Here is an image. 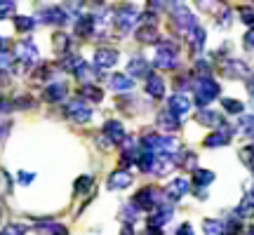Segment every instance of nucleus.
Listing matches in <instances>:
<instances>
[{
  "label": "nucleus",
  "mask_w": 254,
  "mask_h": 235,
  "mask_svg": "<svg viewBox=\"0 0 254 235\" xmlns=\"http://www.w3.org/2000/svg\"><path fill=\"white\" fill-rule=\"evenodd\" d=\"M219 92H221V87L209 73L207 75H198L195 82H193V94H195V104L198 106H209L219 97Z\"/></svg>",
  "instance_id": "obj_1"
},
{
  "label": "nucleus",
  "mask_w": 254,
  "mask_h": 235,
  "mask_svg": "<svg viewBox=\"0 0 254 235\" xmlns=\"http://www.w3.org/2000/svg\"><path fill=\"white\" fill-rule=\"evenodd\" d=\"M153 63L160 71H172V68H177V63H179V47L174 45V43H160Z\"/></svg>",
  "instance_id": "obj_2"
},
{
  "label": "nucleus",
  "mask_w": 254,
  "mask_h": 235,
  "mask_svg": "<svg viewBox=\"0 0 254 235\" xmlns=\"http://www.w3.org/2000/svg\"><path fill=\"white\" fill-rule=\"evenodd\" d=\"M172 24L179 28L182 33H189V31H193V28L198 26V19H195V14H193L189 7L174 5L172 7Z\"/></svg>",
  "instance_id": "obj_3"
},
{
  "label": "nucleus",
  "mask_w": 254,
  "mask_h": 235,
  "mask_svg": "<svg viewBox=\"0 0 254 235\" xmlns=\"http://www.w3.org/2000/svg\"><path fill=\"white\" fill-rule=\"evenodd\" d=\"M139 9H136V5H123V7L116 12V26H118V31L120 33H127L129 28L134 26L136 21H139Z\"/></svg>",
  "instance_id": "obj_4"
},
{
  "label": "nucleus",
  "mask_w": 254,
  "mask_h": 235,
  "mask_svg": "<svg viewBox=\"0 0 254 235\" xmlns=\"http://www.w3.org/2000/svg\"><path fill=\"white\" fill-rule=\"evenodd\" d=\"M221 73L226 78H238V80H247L250 78V66H247L243 59H236V57H228L221 63Z\"/></svg>",
  "instance_id": "obj_5"
},
{
  "label": "nucleus",
  "mask_w": 254,
  "mask_h": 235,
  "mask_svg": "<svg viewBox=\"0 0 254 235\" xmlns=\"http://www.w3.org/2000/svg\"><path fill=\"white\" fill-rule=\"evenodd\" d=\"M64 113L71 118V120H75V122H90V120H92V109L82 99L68 101V106H66V111H64Z\"/></svg>",
  "instance_id": "obj_6"
},
{
  "label": "nucleus",
  "mask_w": 254,
  "mask_h": 235,
  "mask_svg": "<svg viewBox=\"0 0 254 235\" xmlns=\"http://www.w3.org/2000/svg\"><path fill=\"white\" fill-rule=\"evenodd\" d=\"M158 200H160V195H158V190H155L153 186H144V188L134 195V202L141 209H146V212H153V209L160 205Z\"/></svg>",
  "instance_id": "obj_7"
},
{
  "label": "nucleus",
  "mask_w": 254,
  "mask_h": 235,
  "mask_svg": "<svg viewBox=\"0 0 254 235\" xmlns=\"http://www.w3.org/2000/svg\"><path fill=\"white\" fill-rule=\"evenodd\" d=\"M231 134H233V127L228 125H221V129H217V132H212V134L202 141L205 144V148H221V146H228L231 144Z\"/></svg>",
  "instance_id": "obj_8"
},
{
  "label": "nucleus",
  "mask_w": 254,
  "mask_h": 235,
  "mask_svg": "<svg viewBox=\"0 0 254 235\" xmlns=\"http://www.w3.org/2000/svg\"><path fill=\"white\" fill-rule=\"evenodd\" d=\"M38 19H40L43 24H57V26H64V24L68 21V12L62 9V7H47V9H40Z\"/></svg>",
  "instance_id": "obj_9"
},
{
  "label": "nucleus",
  "mask_w": 254,
  "mask_h": 235,
  "mask_svg": "<svg viewBox=\"0 0 254 235\" xmlns=\"http://www.w3.org/2000/svg\"><path fill=\"white\" fill-rule=\"evenodd\" d=\"M104 136L109 139V141H113V144H123L125 141V127H123V122L120 120H106L104 122Z\"/></svg>",
  "instance_id": "obj_10"
},
{
  "label": "nucleus",
  "mask_w": 254,
  "mask_h": 235,
  "mask_svg": "<svg viewBox=\"0 0 254 235\" xmlns=\"http://www.w3.org/2000/svg\"><path fill=\"white\" fill-rule=\"evenodd\" d=\"M14 52H17L19 61H24V63H36V61H38V57H40V55H38L36 43H33V40H28V38L19 43Z\"/></svg>",
  "instance_id": "obj_11"
},
{
  "label": "nucleus",
  "mask_w": 254,
  "mask_h": 235,
  "mask_svg": "<svg viewBox=\"0 0 254 235\" xmlns=\"http://www.w3.org/2000/svg\"><path fill=\"white\" fill-rule=\"evenodd\" d=\"M132 181H134V176L127 172V170H113L109 176V188L111 190H125L132 186Z\"/></svg>",
  "instance_id": "obj_12"
},
{
  "label": "nucleus",
  "mask_w": 254,
  "mask_h": 235,
  "mask_svg": "<svg viewBox=\"0 0 254 235\" xmlns=\"http://www.w3.org/2000/svg\"><path fill=\"white\" fill-rule=\"evenodd\" d=\"M116 63H118V52H116V50L99 47V50L94 52V66H97V68H111V66H116Z\"/></svg>",
  "instance_id": "obj_13"
},
{
  "label": "nucleus",
  "mask_w": 254,
  "mask_h": 235,
  "mask_svg": "<svg viewBox=\"0 0 254 235\" xmlns=\"http://www.w3.org/2000/svg\"><path fill=\"white\" fill-rule=\"evenodd\" d=\"M167 106H170V111H172L177 118H184L190 111V101L184 92H177V94H172V97L167 99Z\"/></svg>",
  "instance_id": "obj_14"
},
{
  "label": "nucleus",
  "mask_w": 254,
  "mask_h": 235,
  "mask_svg": "<svg viewBox=\"0 0 254 235\" xmlns=\"http://www.w3.org/2000/svg\"><path fill=\"white\" fill-rule=\"evenodd\" d=\"M151 73V66H148V61H146L144 57H132L129 59V63H127V75H132V78H146Z\"/></svg>",
  "instance_id": "obj_15"
},
{
  "label": "nucleus",
  "mask_w": 254,
  "mask_h": 235,
  "mask_svg": "<svg viewBox=\"0 0 254 235\" xmlns=\"http://www.w3.org/2000/svg\"><path fill=\"white\" fill-rule=\"evenodd\" d=\"M146 94L153 97V99H163L165 97V82L160 75H155V73L146 75Z\"/></svg>",
  "instance_id": "obj_16"
},
{
  "label": "nucleus",
  "mask_w": 254,
  "mask_h": 235,
  "mask_svg": "<svg viewBox=\"0 0 254 235\" xmlns=\"http://www.w3.org/2000/svg\"><path fill=\"white\" fill-rule=\"evenodd\" d=\"M66 92H68V85L66 82H50L45 87V94H43V99L50 101V104H57V101H62L66 97Z\"/></svg>",
  "instance_id": "obj_17"
},
{
  "label": "nucleus",
  "mask_w": 254,
  "mask_h": 235,
  "mask_svg": "<svg viewBox=\"0 0 254 235\" xmlns=\"http://www.w3.org/2000/svg\"><path fill=\"white\" fill-rule=\"evenodd\" d=\"M205 31L200 26H195L193 31H189V45H190V55L198 59L200 57V52H202V47H205Z\"/></svg>",
  "instance_id": "obj_18"
},
{
  "label": "nucleus",
  "mask_w": 254,
  "mask_h": 235,
  "mask_svg": "<svg viewBox=\"0 0 254 235\" xmlns=\"http://www.w3.org/2000/svg\"><path fill=\"white\" fill-rule=\"evenodd\" d=\"M158 125H160L163 132H177L179 125H182V118H177L172 111L167 109V111H163V113H158Z\"/></svg>",
  "instance_id": "obj_19"
},
{
  "label": "nucleus",
  "mask_w": 254,
  "mask_h": 235,
  "mask_svg": "<svg viewBox=\"0 0 254 235\" xmlns=\"http://www.w3.org/2000/svg\"><path fill=\"white\" fill-rule=\"evenodd\" d=\"M195 120H198L200 125H205V127H214V129L224 125V118L219 116L217 111H209V109L198 111V113H195Z\"/></svg>",
  "instance_id": "obj_20"
},
{
  "label": "nucleus",
  "mask_w": 254,
  "mask_h": 235,
  "mask_svg": "<svg viewBox=\"0 0 254 235\" xmlns=\"http://www.w3.org/2000/svg\"><path fill=\"white\" fill-rule=\"evenodd\" d=\"M136 40H139V43H146V45L160 43V31H158L155 24H144V26L136 31Z\"/></svg>",
  "instance_id": "obj_21"
},
{
  "label": "nucleus",
  "mask_w": 254,
  "mask_h": 235,
  "mask_svg": "<svg viewBox=\"0 0 254 235\" xmlns=\"http://www.w3.org/2000/svg\"><path fill=\"white\" fill-rule=\"evenodd\" d=\"M189 193V179H174L170 186H167V198L170 200H179Z\"/></svg>",
  "instance_id": "obj_22"
},
{
  "label": "nucleus",
  "mask_w": 254,
  "mask_h": 235,
  "mask_svg": "<svg viewBox=\"0 0 254 235\" xmlns=\"http://www.w3.org/2000/svg\"><path fill=\"white\" fill-rule=\"evenodd\" d=\"M236 214H238V219H250V217H254V193H247L245 198L238 202Z\"/></svg>",
  "instance_id": "obj_23"
},
{
  "label": "nucleus",
  "mask_w": 254,
  "mask_h": 235,
  "mask_svg": "<svg viewBox=\"0 0 254 235\" xmlns=\"http://www.w3.org/2000/svg\"><path fill=\"white\" fill-rule=\"evenodd\" d=\"M214 179H217V174L212 172V170H198V167H195V174H193L195 188H205V186H209Z\"/></svg>",
  "instance_id": "obj_24"
},
{
  "label": "nucleus",
  "mask_w": 254,
  "mask_h": 235,
  "mask_svg": "<svg viewBox=\"0 0 254 235\" xmlns=\"http://www.w3.org/2000/svg\"><path fill=\"white\" fill-rule=\"evenodd\" d=\"M111 87L118 90V92H129L132 87H134V80H132V75H123V73H118V75L111 78Z\"/></svg>",
  "instance_id": "obj_25"
},
{
  "label": "nucleus",
  "mask_w": 254,
  "mask_h": 235,
  "mask_svg": "<svg viewBox=\"0 0 254 235\" xmlns=\"http://www.w3.org/2000/svg\"><path fill=\"white\" fill-rule=\"evenodd\" d=\"M80 94H82V99H90V101H101L104 99V92H101L99 87H94L92 82H85V85H82Z\"/></svg>",
  "instance_id": "obj_26"
},
{
  "label": "nucleus",
  "mask_w": 254,
  "mask_h": 235,
  "mask_svg": "<svg viewBox=\"0 0 254 235\" xmlns=\"http://www.w3.org/2000/svg\"><path fill=\"white\" fill-rule=\"evenodd\" d=\"M221 109L231 113V116H243L245 113V106H243V101L238 99H221Z\"/></svg>",
  "instance_id": "obj_27"
},
{
  "label": "nucleus",
  "mask_w": 254,
  "mask_h": 235,
  "mask_svg": "<svg viewBox=\"0 0 254 235\" xmlns=\"http://www.w3.org/2000/svg\"><path fill=\"white\" fill-rule=\"evenodd\" d=\"M202 233L205 235H224V224L217 219H205L202 221Z\"/></svg>",
  "instance_id": "obj_28"
},
{
  "label": "nucleus",
  "mask_w": 254,
  "mask_h": 235,
  "mask_svg": "<svg viewBox=\"0 0 254 235\" xmlns=\"http://www.w3.org/2000/svg\"><path fill=\"white\" fill-rule=\"evenodd\" d=\"M238 127L243 134L254 136V116H238Z\"/></svg>",
  "instance_id": "obj_29"
},
{
  "label": "nucleus",
  "mask_w": 254,
  "mask_h": 235,
  "mask_svg": "<svg viewBox=\"0 0 254 235\" xmlns=\"http://www.w3.org/2000/svg\"><path fill=\"white\" fill-rule=\"evenodd\" d=\"M52 45H55V50L59 52V55H64V52L71 47V38L64 36V33H55V38H52Z\"/></svg>",
  "instance_id": "obj_30"
},
{
  "label": "nucleus",
  "mask_w": 254,
  "mask_h": 235,
  "mask_svg": "<svg viewBox=\"0 0 254 235\" xmlns=\"http://www.w3.org/2000/svg\"><path fill=\"white\" fill-rule=\"evenodd\" d=\"M14 26H17V31H21V33H28V31H33V28H36V19L17 17L14 19Z\"/></svg>",
  "instance_id": "obj_31"
},
{
  "label": "nucleus",
  "mask_w": 254,
  "mask_h": 235,
  "mask_svg": "<svg viewBox=\"0 0 254 235\" xmlns=\"http://www.w3.org/2000/svg\"><path fill=\"white\" fill-rule=\"evenodd\" d=\"M139 214H141V207L136 205L134 200H132V202H127L125 207H123V219H127V221H134Z\"/></svg>",
  "instance_id": "obj_32"
},
{
  "label": "nucleus",
  "mask_w": 254,
  "mask_h": 235,
  "mask_svg": "<svg viewBox=\"0 0 254 235\" xmlns=\"http://www.w3.org/2000/svg\"><path fill=\"white\" fill-rule=\"evenodd\" d=\"M238 17H240V21H243V24L254 26V7H247V5L238 7Z\"/></svg>",
  "instance_id": "obj_33"
},
{
  "label": "nucleus",
  "mask_w": 254,
  "mask_h": 235,
  "mask_svg": "<svg viewBox=\"0 0 254 235\" xmlns=\"http://www.w3.org/2000/svg\"><path fill=\"white\" fill-rule=\"evenodd\" d=\"M80 63H82V57L68 55L66 59H62V68H66V71H75V68H78Z\"/></svg>",
  "instance_id": "obj_34"
},
{
  "label": "nucleus",
  "mask_w": 254,
  "mask_h": 235,
  "mask_svg": "<svg viewBox=\"0 0 254 235\" xmlns=\"http://www.w3.org/2000/svg\"><path fill=\"white\" fill-rule=\"evenodd\" d=\"M14 14V0H0V19H9Z\"/></svg>",
  "instance_id": "obj_35"
},
{
  "label": "nucleus",
  "mask_w": 254,
  "mask_h": 235,
  "mask_svg": "<svg viewBox=\"0 0 254 235\" xmlns=\"http://www.w3.org/2000/svg\"><path fill=\"white\" fill-rule=\"evenodd\" d=\"M148 7L153 12H163V9L174 7V0H148Z\"/></svg>",
  "instance_id": "obj_36"
},
{
  "label": "nucleus",
  "mask_w": 254,
  "mask_h": 235,
  "mask_svg": "<svg viewBox=\"0 0 254 235\" xmlns=\"http://www.w3.org/2000/svg\"><path fill=\"white\" fill-rule=\"evenodd\" d=\"M2 235H26V226L21 224H7L2 228Z\"/></svg>",
  "instance_id": "obj_37"
},
{
  "label": "nucleus",
  "mask_w": 254,
  "mask_h": 235,
  "mask_svg": "<svg viewBox=\"0 0 254 235\" xmlns=\"http://www.w3.org/2000/svg\"><path fill=\"white\" fill-rule=\"evenodd\" d=\"M92 186V176H80L75 181V193H87Z\"/></svg>",
  "instance_id": "obj_38"
},
{
  "label": "nucleus",
  "mask_w": 254,
  "mask_h": 235,
  "mask_svg": "<svg viewBox=\"0 0 254 235\" xmlns=\"http://www.w3.org/2000/svg\"><path fill=\"white\" fill-rule=\"evenodd\" d=\"M12 59H14V57L9 55V52H5V50H0V68H7L9 63H12Z\"/></svg>",
  "instance_id": "obj_39"
},
{
  "label": "nucleus",
  "mask_w": 254,
  "mask_h": 235,
  "mask_svg": "<svg viewBox=\"0 0 254 235\" xmlns=\"http://www.w3.org/2000/svg\"><path fill=\"white\" fill-rule=\"evenodd\" d=\"M14 109V101H7V99H0V116H5L9 111Z\"/></svg>",
  "instance_id": "obj_40"
},
{
  "label": "nucleus",
  "mask_w": 254,
  "mask_h": 235,
  "mask_svg": "<svg viewBox=\"0 0 254 235\" xmlns=\"http://www.w3.org/2000/svg\"><path fill=\"white\" fill-rule=\"evenodd\" d=\"M36 179V174H28V172H19V183H24V186H28L31 181Z\"/></svg>",
  "instance_id": "obj_41"
},
{
  "label": "nucleus",
  "mask_w": 254,
  "mask_h": 235,
  "mask_svg": "<svg viewBox=\"0 0 254 235\" xmlns=\"http://www.w3.org/2000/svg\"><path fill=\"white\" fill-rule=\"evenodd\" d=\"M245 50H254V28L245 33Z\"/></svg>",
  "instance_id": "obj_42"
},
{
  "label": "nucleus",
  "mask_w": 254,
  "mask_h": 235,
  "mask_svg": "<svg viewBox=\"0 0 254 235\" xmlns=\"http://www.w3.org/2000/svg\"><path fill=\"white\" fill-rule=\"evenodd\" d=\"M174 235H193V228H190L189 224H182V226L174 231Z\"/></svg>",
  "instance_id": "obj_43"
},
{
  "label": "nucleus",
  "mask_w": 254,
  "mask_h": 235,
  "mask_svg": "<svg viewBox=\"0 0 254 235\" xmlns=\"http://www.w3.org/2000/svg\"><path fill=\"white\" fill-rule=\"evenodd\" d=\"M146 235H160V233H158V231H148V233H146Z\"/></svg>",
  "instance_id": "obj_44"
},
{
  "label": "nucleus",
  "mask_w": 254,
  "mask_h": 235,
  "mask_svg": "<svg viewBox=\"0 0 254 235\" xmlns=\"http://www.w3.org/2000/svg\"><path fill=\"white\" fill-rule=\"evenodd\" d=\"M250 235H254V226H250Z\"/></svg>",
  "instance_id": "obj_45"
}]
</instances>
